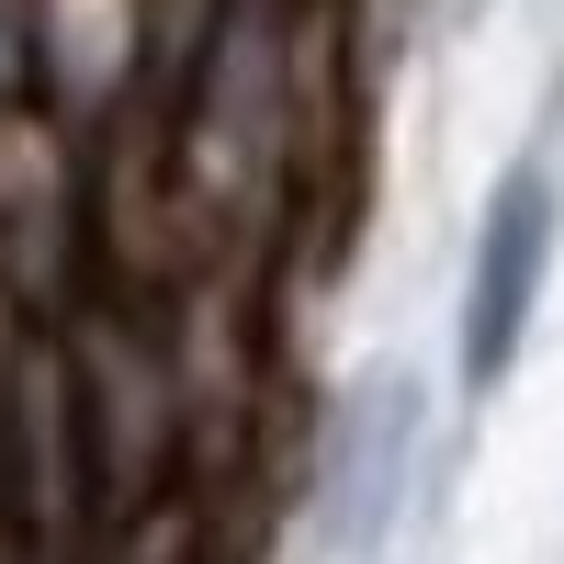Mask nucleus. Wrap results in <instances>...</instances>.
Returning <instances> with one entry per match:
<instances>
[{
    "mask_svg": "<svg viewBox=\"0 0 564 564\" xmlns=\"http://www.w3.org/2000/svg\"><path fill=\"white\" fill-rule=\"evenodd\" d=\"M406 452H417V384L406 372H372V384L339 406V430H327V542L339 553H372L395 520V497H406Z\"/></svg>",
    "mask_w": 564,
    "mask_h": 564,
    "instance_id": "7ed1b4c3",
    "label": "nucleus"
},
{
    "mask_svg": "<svg viewBox=\"0 0 564 564\" xmlns=\"http://www.w3.org/2000/svg\"><path fill=\"white\" fill-rule=\"evenodd\" d=\"M542 271H553V170L520 159L486 204L475 282H463V384H508V361L531 339V305H542Z\"/></svg>",
    "mask_w": 564,
    "mask_h": 564,
    "instance_id": "f03ea898",
    "label": "nucleus"
},
{
    "mask_svg": "<svg viewBox=\"0 0 564 564\" xmlns=\"http://www.w3.org/2000/svg\"><path fill=\"white\" fill-rule=\"evenodd\" d=\"M271 148H282V0H238L193 79V170L215 204H238L271 181Z\"/></svg>",
    "mask_w": 564,
    "mask_h": 564,
    "instance_id": "f257e3e1",
    "label": "nucleus"
},
{
    "mask_svg": "<svg viewBox=\"0 0 564 564\" xmlns=\"http://www.w3.org/2000/svg\"><path fill=\"white\" fill-rule=\"evenodd\" d=\"M12 90H23V23L0 12V102H12Z\"/></svg>",
    "mask_w": 564,
    "mask_h": 564,
    "instance_id": "20e7f679",
    "label": "nucleus"
}]
</instances>
